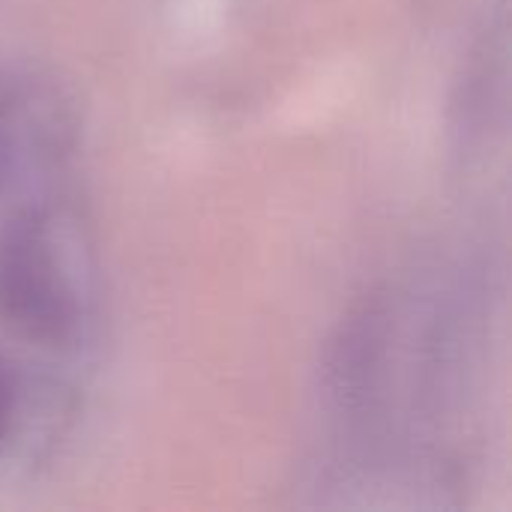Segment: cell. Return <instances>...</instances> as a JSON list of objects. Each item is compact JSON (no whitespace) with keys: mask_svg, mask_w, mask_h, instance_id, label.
<instances>
[{"mask_svg":"<svg viewBox=\"0 0 512 512\" xmlns=\"http://www.w3.org/2000/svg\"><path fill=\"white\" fill-rule=\"evenodd\" d=\"M0 321L45 348L72 342L81 324L75 285L45 219L33 213L0 231Z\"/></svg>","mask_w":512,"mask_h":512,"instance_id":"obj_1","label":"cell"},{"mask_svg":"<svg viewBox=\"0 0 512 512\" xmlns=\"http://www.w3.org/2000/svg\"><path fill=\"white\" fill-rule=\"evenodd\" d=\"M75 132V102L51 75L0 69V192L27 165L57 162Z\"/></svg>","mask_w":512,"mask_h":512,"instance_id":"obj_2","label":"cell"},{"mask_svg":"<svg viewBox=\"0 0 512 512\" xmlns=\"http://www.w3.org/2000/svg\"><path fill=\"white\" fill-rule=\"evenodd\" d=\"M18 399H21V381L15 363L0 351V444L9 438L15 414H18Z\"/></svg>","mask_w":512,"mask_h":512,"instance_id":"obj_3","label":"cell"}]
</instances>
